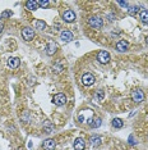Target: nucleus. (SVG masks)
Listing matches in <instances>:
<instances>
[{
    "mask_svg": "<svg viewBox=\"0 0 148 150\" xmlns=\"http://www.w3.org/2000/svg\"><path fill=\"white\" fill-rule=\"evenodd\" d=\"M104 97H105V93H104L102 90H98L97 93H96V99H97L98 102H101V100L104 99Z\"/></svg>",
    "mask_w": 148,
    "mask_h": 150,
    "instance_id": "22",
    "label": "nucleus"
},
{
    "mask_svg": "<svg viewBox=\"0 0 148 150\" xmlns=\"http://www.w3.org/2000/svg\"><path fill=\"white\" fill-rule=\"evenodd\" d=\"M128 13H129L130 15H137L138 13V6H129V9H128Z\"/></svg>",
    "mask_w": 148,
    "mask_h": 150,
    "instance_id": "21",
    "label": "nucleus"
},
{
    "mask_svg": "<svg viewBox=\"0 0 148 150\" xmlns=\"http://www.w3.org/2000/svg\"><path fill=\"white\" fill-rule=\"evenodd\" d=\"M101 142H102V139L100 137V136H92V137H91V144H92L93 146L101 145Z\"/></svg>",
    "mask_w": 148,
    "mask_h": 150,
    "instance_id": "18",
    "label": "nucleus"
},
{
    "mask_svg": "<svg viewBox=\"0 0 148 150\" xmlns=\"http://www.w3.org/2000/svg\"><path fill=\"white\" fill-rule=\"evenodd\" d=\"M128 46H129V44H128L125 40H120L116 44V50L120 51V53H124V51L128 50Z\"/></svg>",
    "mask_w": 148,
    "mask_h": 150,
    "instance_id": "12",
    "label": "nucleus"
},
{
    "mask_svg": "<svg viewBox=\"0 0 148 150\" xmlns=\"http://www.w3.org/2000/svg\"><path fill=\"white\" fill-rule=\"evenodd\" d=\"M60 39H62L64 42H70L73 40V34L68 30H64V31H62V34H60Z\"/></svg>",
    "mask_w": 148,
    "mask_h": 150,
    "instance_id": "9",
    "label": "nucleus"
},
{
    "mask_svg": "<svg viewBox=\"0 0 148 150\" xmlns=\"http://www.w3.org/2000/svg\"><path fill=\"white\" fill-rule=\"evenodd\" d=\"M88 23L93 28H101L102 25H104V22H102V19L100 17H91L88 19Z\"/></svg>",
    "mask_w": 148,
    "mask_h": 150,
    "instance_id": "5",
    "label": "nucleus"
},
{
    "mask_svg": "<svg viewBox=\"0 0 148 150\" xmlns=\"http://www.w3.org/2000/svg\"><path fill=\"white\" fill-rule=\"evenodd\" d=\"M97 60L101 64H107L109 62H110V54H109L107 51H105V50H101L98 53V55H97Z\"/></svg>",
    "mask_w": 148,
    "mask_h": 150,
    "instance_id": "3",
    "label": "nucleus"
},
{
    "mask_svg": "<svg viewBox=\"0 0 148 150\" xmlns=\"http://www.w3.org/2000/svg\"><path fill=\"white\" fill-rule=\"evenodd\" d=\"M146 42H147V45H148V36H147V39H146Z\"/></svg>",
    "mask_w": 148,
    "mask_h": 150,
    "instance_id": "28",
    "label": "nucleus"
},
{
    "mask_svg": "<svg viewBox=\"0 0 148 150\" xmlns=\"http://www.w3.org/2000/svg\"><path fill=\"white\" fill-rule=\"evenodd\" d=\"M42 146H44L45 150H54L55 149V146H56V142L54 141L53 139H47V140H45L44 141Z\"/></svg>",
    "mask_w": 148,
    "mask_h": 150,
    "instance_id": "11",
    "label": "nucleus"
},
{
    "mask_svg": "<svg viewBox=\"0 0 148 150\" xmlns=\"http://www.w3.org/2000/svg\"><path fill=\"white\" fill-rule=\"evenodd\" d=\"M35 26H36V30H40V31H44L46 28V23L44 21H41V19H37L35 22Z\"/></svg>",
    "mask_w": 148,
    "mask_h": 150,
    "instance_id": "17",
    "label": "nucleus"
},
{
    "mask_svg": "<svg viewBox=\"0 0 148 150\" xmlns=\"http://www.w3.org/2000/svg\"><path fill=\"white\" fill-rule=\"evenodd\" d=\"M63 19L65 22H68V23L74 22L75 21V13H74L73 11H70V9H68V11H65L63 13Z\"/></svg>",
    "mask_w": 148,
    "mask_h": 150,
    "instance_id": "7",
    "label": "nucleus"
},
{
    "mask_svg": "<svg viewBox=\"0 0 148 150\" xmlns=\"http://www.w3.org/2000/svg\"><path fill=\"white\" fill-rule=\"evenodd\" d=\"M129 141H130V144H136V142H134V139H133V136H129Z\"/></svg>",
    "mask_w": 148,
    "mask_h": 150,
    "instance_id": "25",
    "label": "nucleus"
},
{
    "mask_svg": "<svg viewBox=\"0 0 148 150\" xmlns=\"http://www.w3.org/2000/svg\"><path fill=\"white\" fill-rule=\"evenodd\" d=\"M140 19H142V22L143 23H146V25H148V12L147 11H143L140 12Z\"/></svg>",
    "mask_w": 148,
    "mask_h": 150,
    "instance_id": "20",
    "label": "nucleus"
},
{
    "mask_svg": "<svg viewBox=\"0 0 148 150\" xmlns=\"http://www.w3.org/2000/svg\"><path fill=\"white\" fill-rule=\"evenodd\" d=\"M57 50V45L54 41H49L46 45V54L47 55H54Z\"/></svg>",
    "mask_w": 148,
    "mask_h": 150,
    "instance_id": "8",
    "label": "nucleus"
},
{
    "mask_svg": "<svg viewBox=\"0 0 148 150\" xmlns=\"http://www.w3.org/2000/svg\"><path fill=\"white\" fill-rule=\"evenodd\" d=\"M21 35H22V37H23L26 41H31L32 39L35 37V31L32 30V28H30V27H26V28L22 30Z\"/></svg>",
    "mask_w": 148,
    "mask_h": 150,
    "instance_id": "1",
    "label": "nucleus"
},
{
    "mask_svg": "<svg viewBox=\"0 0 148 150\" xmlns=\"http://www.w3.org/2000/svg\"><path fill=\"white\" fill-rule=\"evenodd\" d=\"M53 103L55 104V105H57V107H62V105H64V104L66 103V96L64 95V94H56V95L54 96V99H53Z\"/></svg>",
    "mask_w": 148,
    "mask_h": 150,
    "instance_id": "4",
    "label": "nucleus"
},
{
    "mask_svg": "<svg viewBox=\"0 0 148 150\" xmlns=\"http://www.w3.org/2000/svg\"><path fill=\"white\" fill-rule=\"evenodd\" d=\"M26 8H27L28 11H36L38 8V3L36 0H28V1L26 3Z\"/></svg>",
    "mask_w": 148,
    "mask_h": 150,
    "instance_id": "15",
    "label": "nucleus"
},
{
    "mask_svg": "<svg viewBox=\"0 0 148 150\" xmlns=\"http://www.w3.org/2000/svg\"><path fill=\"white\" fill-rule=\"evenodd\" d=\"M119 4L123 5V6H128V3H124V1H119Z\"/></svg>",
    "mask_w": 148,
    "mask_h": 150,
    "instance_id": "26",
    "label": "nucleus"
},
{
    "mask_svg": "<svg viewBox=\"0 0 148 150\" xmlns=\"http://www.w3.org/2000/svg\"><path fill=\"white\" fill-rule=\"evenodd\" d=\"M88 125L92 127V128H98L100 126L102 125V121H101V118H98V117H96V118H92L91 119H88Z\"/></svg>",
    "mask_w": 148,
    "mask_h": 150,
    "instance_id": "13",
    "label": "nucleus"
},
{
    "mask_svg": "<svg viewBox=\"0 0 148 150\" xmlns=\"http://www.w3.org/2000/svg\"><path fill=\"white\" fill-rule=\"evenodd\" d=\"M37 3H38V6H41V8H47L50 5V1H47V0H41V1H37Z\"/></svg>",
    "mask_w": 148,
    "mask_h": 150,
    "instance_id": "23",
    "label": "nucleus"
},
{
    "mask_svg": "<svg viewBox=\"0 0 148 150\" xmlns=\"http://www.w3.org/2000/svg\"><path fill=\"white\" fill-rule=\"evenodd\" d=\"M3 28H4V27H3V25L0 23V34H1V32H3Z\"/></svg>",
    "mask_w": 148,
    "mask_h": 150,
    "instance_id": "27",
    "label": "nucleus"
},
{
    "mask_svg": "<svg viewBox=\"0 0 148 150\" xmlns=\"http://www.w3.org/2000/svg\"><path fill=\"white\" fill-rule=\"evenodd\" d=\"M93 82H95V76L92 73H84L82 76V83L84 86H91Z\"/></svg>",
    "mask_w": 148,
    "mask_h": 150,
    "instance_id": "6",
    "label": "nucleus"
},
{
    "mask_svg": "<svg viewBox=\"0 0 148 150\" xmlns=\"http://www.w3.org/2000/svg\"><path fill=\"white\" fill-rule=\"evenodd\" d=\"M111 125H112V127H115V128H121V127L124 126V123L120 118H114L111 121Z\"/></svg>",
    "mask_w": 148,
    "mask_h": 150,
    "instance_id": "16",
    "label": "nucleus"
},
{
    "mask_svg": "<svg viewBox=\"0 0 148 150\" xmlns=\"http://www.w3.org/2000/svg\"><path fill=\"white\" fill-rule=\"evenodd\" d=\"M12 15H13V13L10 11H5L1 13V18H9V17H12Z\"/></svg>",
    "mask_w": 148,
    "mask_h": 150,
    "instance_id": "24",
    "label": "nucleus"
},
{
    "mask_svg": "<svg viewBox=\"0 0 148 150\" xmlns=\"http://www.w3.org/2000/svg\"><path fill=\"white\" fill-rule=\"evenodd\" d=\"M19 64H21V60L18 59V58H15V57H12V58H9L8 59V66L10 67V68H18L19 67Z\"/></svg>",
    "mask_w": 148,
    "mask_h": 150,
    "instance_id": "14",
    "label": "nucleus"
},
{
    "mask_svg": "<svg viewBox=\"0 0 148 150\" xmlns=\"http://www.w3.org/2000/svg\"><path fill=\"white\" fill-rule=\"evenodd\" d=\"M74 149L75 150H84L86 148V144H84V140H83L82 137H78V139H75L74 140Z\"/></svg>",
    "mask_w": 148,
    "mask_h": 150,
    "instance_id": "10",
    "label": "nucleus"
},
{
    "mask_svg": "<svg viewBox=\"0 0 148 150\" xmlns=\"http://www.w3.org/2000/svg\"><path fill=\"white\" fill-rule=\"evenodd\" d=\"M131 99H133L134 103H142L144 100V93L142 90H134L133 93H131Z\"/></svg>",
    "mask_w": 148,
    "mask_h": 150,
    "instance_id": "2",
    "label": "nucleus"
},
{
    "mask_svg": "<svg viewBox=\"0 0 148 150\" xmlns=\"http://www.w3.org/2000/svg\"><path fill=\"white\" fill-rule=\"evenodd\" d=\"M44 130L46 131V133H51L54 131V126L51 125L50 122H45V125H44Z\"/></svg>",
    "mask_w": 148,
    "mask_h": 150,
    "instance_id": "19",
    "label": "nucleus"
}]
</instances>
